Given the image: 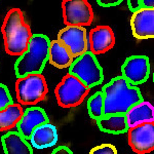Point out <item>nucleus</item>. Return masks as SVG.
<instances>
[{"instance_id":"f257e3e1","label":"nucleus","mask_w":154,"mask_h":154,"mask_svg":"<svg viewBox=\"0 0 154 154\" xmlns=\"http://www.w3.org/2000/svg\"><path fill=\"white\" fill-rule=\"evenodd\" d=\"M104 99V116L125 114L135 104L143 101L138 86L131 85L122 76L111 79L101 89Z\"/></svg>"},{"instance_id":"f03ea898","label":"nucleus","mask_w":154,"mask_h":154,"mask_svg":"<svg viewBox=\"0 0 154 154\" xmlns=\"http://www.w3.org/2000/svg\"><path fill=\"white\" fill-rule=\"evenodd\" d=\"M5 53L21 57L28 49L32 33L30 25L25 21L24 12L20 8H11L4 17L1 26Z\"/></svg>"},{"instance_id":"7ed1b4c3","label":"nucleus","mask_w":154,"mask_h":154,"mask_svg":"<svg viewBox=\"0 0 154 154\" xmlns=\"http://www.w3.org/2000/svg\"><path fill=\"white\" fill-rule=\"evenodd\" d=\"M51 40L44 34H33L29 41L28 49L19 57L14 63L17 78L29 74L42 73L48 61V49Z\"/></svg>"},{"instance_id":"20e7f679","label":"nucleus","mask_w":154,"mask_h":154,"mask_svg":"<svg viewBox=\"0 0 154 154\" xmlns=\"http://www.w3.org/2000/svg\"><path fill=\"white\" fill-rule=\"evenodd\" d=\"M14 88L20 105H37L45 100L48 93V82L42 73L29 74L17 78Z\"/></svg>"},{"instance_id":"39448f33","label":"nucleus","mask_w":154,"mask_h":154,"mask_svg":"<svg viewBox=\"0 0 154 154\" xmlns=\"http://www.w3.org/2000/svg\"><path fill=\"white\" fill-rule=\"evenodd\" d=\"M68 73L78 78L88 89L101 84L104 80L103 68L91 51H86L74 60Z\"/></svg>"},{"instance_id":"423d86ee","label":"nucleus","mask_w":154,"mask_h":154,"mask_svg":"<svg viewBox=\"0 0 154 154\" xmlns=\"http://www.w3.org/2000/svg\"><path fill=\"white\" fill-rule=\"evenodd\" d=\"M89 91L78 78L67 73L54 88V95L60 107L74 108L82 104Z\"/></svg>"},{"instance_id":"0eeeda50","label":"nucleus","mask_w":154,"mask_h":154,"mask_svg":"<svg viewBox=\"0 0 154 154\" xmlns=\"http://www.w3.org/2000/svg\"><path fill=\"white\" fill-rule=\"evenodd\" d=\"M62 12L66 27L85 28L95 21L94 9L86 0H63Z\"/></svg>"},{"instance_id":"6e6552de","label":"nucleus","mask_w":154,"mask_h":154,"mask_svg":"<svg viewBox=\"0 0 154 154\" xmlns=\"http://www.w3.org/2000/svg\"><path fill=\"white\" fill-rule=\"evenodd\" d=\"M131 85L145 83L150 76V61L146 56H131L121 66V75Z\"/></svg>"},{"instance_id":"1a4fd4ad","label":"nucleus","mask_w":154,"mask_h":154,"mask_svg":"<svg viewBox=\"0 0 154 154\" xmlns=\"http://www.w3.org/2000/svg\"><path fill=\"white\" fill-rule=\"evenodd\" d=\"M57 40L69 49L74 60L88 51V30L83 27H65L61 29Z\"/></svg>"},{"instance_id":"9d476101","label":"nucleus","mask_w":154,"mask_h":154,"mask_svg":"<svg viewBox=\"0 0 154 154\" xmlns=\"http://www.w3.org/2000/svg\"><path fill=\"white\" fill-rule=\"evenodd\" d=\"M128 142L137 154H148L154 149V122L144 123L128 130Z\"/></svg>"},{"instance_id":"9b49d317","label":"nucleus","mask_w":154,"mask_h":154,"mask_svg":"<svg viewBox=\"0 0 154 154\" xmlns=\"http://www.w3.org/2000/svg\"><path fill=\"white\" fill-rule=\"evenodd\" d=\"M114 45L115 34L110 26H97L88 33V51H91L95 56L107 53Z\"/></svg>"},{"instance_id":"f8f14e48","label":"nucleus","mask_w":154,"mask_h":154,"mask_svg":"<svg viewBox=\"0 0 154 154\" xmlns=\"http://www.w3.org/2000/svg\"><path fill=\"white\" fill-rule=\"evenodd\" d=\"M46 122H49V119L45 110L38 106H31L24 111L23 116L17 125V131L28 141L37 126Z\"/></svg>"},{"instance_id":"ddd939ff","label":"nucleus","mask_w":154,"mask_h":154,"mask_svg":"<svg viewBox=\"0 0 154 154\" xmlns=\"http://www.w3.org/2000/svg\"><path fill=\"white\" fill-rule=\"evenodd\" d=\"M131 33L136 39H152L154 37V9H143L134 12L131 18Z\"/></svg>"},{"instance_id":"4468645a","label":"nucleus","mask_w":154,"mask_h":154,"mask_svg":"<svg viewBox=\"0 0 154 154\" xmlns=\"http://www.w3.org/2000/svg\"><path fill=\"white\" fill-rule=\"evenodd\" d=\"M128 128H135L144 123L154 122V107L150 102L141 101L135 104L125 114Z\"/></svg>"},{"instance_id":"2eb2a0df","label":"nucleus","mask_w":154,"mask_h":154,"mask_svg":"<svg viewBox=\"0 0 154 154\" xmlns=\"http://www.w3.org/2000/svg\"><path fill=\"white\" fill-rule=\"evenodd\" d=\"M59 139L58 130L56 125L46 122L37 126L30 137V145L35 149H45L53 147Z\"/></svg>"},{"instance_id":"dca6fc26","label":"nucleus","mask_w":154,"mask_h":154,"mask_svg":"<svg viewBox=\"0 0 154 154\" xmlns=\"http://www.w3.org/2000/svg\"><path fill=\"white\" fill-rule=\"evenodd\" d=\"M4 154H33L32 146L18 131H7L1 137Z\"/></svg>"},{"instance_id":"f3484780","label":"nucleus","mask_w":154,"mask_h":154,"mask_svg":"<svg viewBox=\"0 0 154 154\" xmlns=\"http://www.w3.org/2000/svg\"><path fill=\"white\" fill-rule=\"evenodd\" d=\"M74 58L69 49L57 39L51 40L48 49V62L58 69H66L71 66Z\"/></svg>"},{"instance_id":"a211bd4d","label":"nucleus","mask_w":154,"mask_h":154,"mask_svg":"<svg viewBox=\"0 0 154 154\" xmlns=\"http://www.w3.org/2000/svg\"><path fill=\"white\" fill-rule=\"evenodd\" d=\"M99 130L110 135H121L128 131V125L123 114L105 115L97 120Z\"/></svg>"},{"instance_id":"6ab92c4d","label":"nucleus","mask_w":154,"mask_h":154,"mask_svg":"<svg viewBox=\"0 0 154 154\" xmlns=\"http://www.w3.org/2000/svg\"><path fill=\"white\" fill-rule=\"evenodd\" d=\"M24 114V109L19 103H14L0 111V131H9L17 128Z\"/></svg>"},{"instance_id":"aec40b11","label":"nucleus","mask_w":154,"mask_h":154,"mask_svg":"<svg viewBox=\"0 0 154 154\" xmlns=\"http://www.w3.org/2000/svg\"><path fill=\"white\" fill-rule=\"evenodd\" d=\"M88 111L93 119L99 120L104 116V99L102 91H97L88 101Z\"/></svg>"},{"instance_id":"412c9836","label":"nucleus","mask_w":154,"mask_h":154,"mask_svg":"<svg viewBox=\"0 0 154 154\" xmlns=\"http://www.w3.org/2000/svg\"><path fill=\"white\" fill-rule=\"evenodd\" d=\"M14 104L12 97L8 91V88L3 83H0V111Z\"/></svg>"},{"instance_id":"4be33fe9","label":"nucleus","mask_w":154,"mask_h":154,"mask_svg":"<svg viewBox=\"0 0 154 154\" xmlns=\"http://www.w3.org/2000/svg\"><path fill=\"white\" fill-rule=\"evenodd\" d=\"M88 154H118V151L112 144L104 143L94 147Z\"/></svg>"},{"instance_id":"5701e85b","label":"nucleus","mask_w":154,"mask_h":154,"mask_svg":"<svg viewBox=\"0 0 154 154\" xmlns=\"http://www.w3.org/2000/svg\"><path fill=\"white\" fill-rule=\"evenodd\" d=\"M122 2V0H98L97 3L102 7H112L117 6Z\"/></svg>"},{"instance_id":"b1692460","label":"nucleus","mask_w":154,"mask_h":154,"mask_svg":"<svg viewBox=\"0 0 154 154\" xmlns=\"http://www.w3.org/2000/svg\"><path fill=\"white\" fill-rule=\"evenodd\" d=\"M128 9L133 12H136L141 9V4H140V0H128Z\"/></svg>"},{"instance_id":"393cba45","label":"nucleus","mask_w":154,"mask_h":154,"mask_svg":"<svg viewBox=\"0 0 154 154\" xmlns=\"http://www.w3.org/2000/svg\"><path fill=\"white\" fill-rule=\"evenodd\" d=\"M51 154H73V152L67 146H59V147L54 149Z\"/></svg>"},{"instance_id":"a878e982","label":"nucleus","mask_w":154,"mask_h":154,"mask_svg":"<svg viewBox=\"0 0 154 154\" xmlns=\"http://www.w3.org/2000/svg\"><path fill=\"white\" fill-rule=\"evenodd\" d=\"M141 8L154 9V0H140Z\"/></svg>"}]
</instances>
